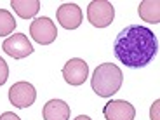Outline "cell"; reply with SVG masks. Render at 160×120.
Wrapping results in <instances>:
<instances>
[{"instance_id": "cell-9", "label": "cell", "mask_w": 160, "mask_h": 120, "mask_svg": "<svg viewBox=\"0 0 160 120\" xmlns=\"http://www.w3.org/2000/svg\"><path fill=\"white\" fill-rule=\"evenodd\" d=\"M82 9L77 4H63L56 11V19L64 30H77L82 24Z\"/></svg>"}, {"instance_id": "cell-11", "label": "cell", "mask_w": 160, "mask_h": 120, "mask_svg": "<svg viewBox=\"0 0 160 120\" xmlns=\"http://www.w3.org/2000/svg\"><path fill=\"white\" fill-rule=\"evenodd\" d=\"M138 14L144 23H160V2L158 0H143L138 7Z\"/></svg>"}, {"instance_id": "cell-16", "label": "cell", "mask_w": 160, "mask_h": 120, "mask_svg": "<svg viewBox=\"0 0 160 120\" xmlns=\"http://www.w3.org/2000/svg\"><path fill=\"white\" fill-rule=\"evenodd\" d=\"M0 120H21V118L14 112H4L0 115Z\"/></svg>"}, {"instance_id": "cell-1", "label": "cell", "mask_w": 160, "mask_h": 120, "mask_svg": "<svg viewBox=\"0 0 160 120\" xmlns=\"http://www.w3.org/2000/svg\"><path fill=\"white\" fill-rule=\"evenodd\" d=\"M157 35L143 24H129L117 35L113 54L129 68H143L157 56Z\"/></svg>"}, {"instance_id": "cell-7", "label": "cell", "mask_w": 160, "mask_h": 120, "mask_svg": "<svg viewBox=\"0 0 160 120\" xmlns=\"http://www.w3.org/2000/svg\"><path fill=\"white\" fill-rule=\"evenodd\" d=\"M63 78L66 80V84L78 87L89 78V64L80 58L66 61V64L63 66Z\"/></svg>"}, {"instance_id": "cell-10", "label": "cell", "mask_w": 160, "mask_h": 120, "mask_svg": "<svg viewBox=\"0 0 160 120\" xmlns=\"http://www.w3.org/2000/svg\"><path fill=\"white\" fill-rule=\"evenodd\" d=\"M44 120H70V106L63 99H51L42 108Z\"/></svg>"}, {"instance_id": "cell-17", "label": "cell", "mask_w": 160, "mask_h": 120, "mask_svg": "<svg viewBox=\"0 0 160 120\" xmlns=\"http://www.w3.org/2000/svg\"><path fill=\"white\" fill-rule=\"evenodd\" d=\"M75 120H91V117H87V115H78Z\"/></svg>"}, {"instance_id": "cell-5", "label": "cell", "mask_w": 160, "mask_h": 120, "mask_svg": "<svg viewBox=\"0 0 160 120\" xmlns=\"http://www.w3.org/2000/svg\"><path fill=\"white\" fill-rule=\"evenodd\" d=\"M37 91L30 82H16L9 89V101L16 108H28L35 103Z\"/></svg>"}, {"instance_id": "cell-15", "label": "cell", "mask_w": 160, "mask_h": 120, "mask_svg": "<svg viewBox=\"0 0 160 120\" xmlns=\"http://www.w3.org/2000/svg\"><path fill=\"white\" fill-rule=\"evenodd\" d=\"M158 106H160V101L155 99V101H153V104H152V108H150V118H152V120H160V117H158Z\"/></svg>"}, {"instance_id": "cell-13", "label": "cell", "mask_w": 160, "mask_h": 120, "mask_svg": "<svg viewBox=\"0 0 160 120\" xmlns=\"http://www.w3.org/2000/svg\"><path fill=\"white\" fill-rule=\"evenodd\" d=\"M16 19L9 11L0 9V37H11L16 30Z\"/></svg>"}, {"instance_id": "cell-6", "label": "cell", "mask_w": 160, "mask_h": 120, "mask_svg": "<svg viewBox=\"0 0 160 120\" xmlns=\"http://www.w3.org/2000/svg\"><path fill=\"white\" fill-rule=\"evenodd\" d=\"M2 49L7 56L14 58V59H23L33 52L32 44L24 33H12L11 37H7L2 44Z\"/></svg>"}, {"instance_id": "cell-14", "label": "cell", "mask_w": 160, "mask_h": 120, "mask_svg": "<svg viewBox=\"0 0 160 120\" xmlns=\"http://www.w3.org/2000/svg\"><path fill=\"white\" fill-rule=\"evenodd\" d=\"M9 78V66L4 61V58H0V85H4Z\"/></svg>"}, {"instance_id": "cell-4", "label": "cell", "mask_w": 160, "mask_h": 120, "mask_svg": "<svg viewBox=\"0 0 160 120\" xmlns=\"http://www.w3.org/2000/svg\"><path fill=\"white\" fill-rule=\"evenodd\" d=\"M30 35L35 40L37 44L40 45H49L52 44L58 37V30L56 24L52 23L51 18H35V19L30 23Z\"/></svg>"}, {"instance_id": "cell-2", "label": "cell", "mask_w": 160, "mask_h": 120, "mask_svg": "<svg viewBox=\"0 0 160 120\" xmlns=\"http://www.w3.org/2000/svg\"><path fill=\"white\" fill-rule=\"evenodd\" d=\"M124 82V73L122 70L113 63H103L99 64L91 78L92 91L99 98H112L115 92L120 91Z\"/></svg>"}, {"instance_id": "cell-12", "label": "cell", "mask_w": 160, "mask_h": 120, "mask_svg": "<svg viewBox=\"0 0 160 120\" xmlns=\"http://www.w3.org/2000/svg\"><path fill=\"white\" fill-rule=\"evenodd\" d=\"M11 7L19 18L30 19V18H35L37 12L40 11V2L38 0H12Z\"/></svg>"}, {"instance_id": "cell-8", "label": "cell", "mask_w": 160, "mask_h": 120, "mask_svg": "<svg viewBox=\"0 0 160 120\" xmlns=\"http://www.w3.org/2000/svg\"><path fill=\"white\" fill-rule=\"evenodd\" d=\"M104 120H134L136 110L125 99H112L103 108Z\"/></svg>"}, {"instance_id": "cell-3", "label": "cell", "mask_w": 160, "mask_h": 120, "mask_svg": "<svg viewBox=\"0 0 160 120\" xmlns=\"http://www.w3.org/2000/svg\"><path fill=\"white\" fill-rule=\"evenodd\" d=\"M115 7L108 0H92L87 5V19L96 28H106L113 23Z\"/></svg>"}]
</instances>
